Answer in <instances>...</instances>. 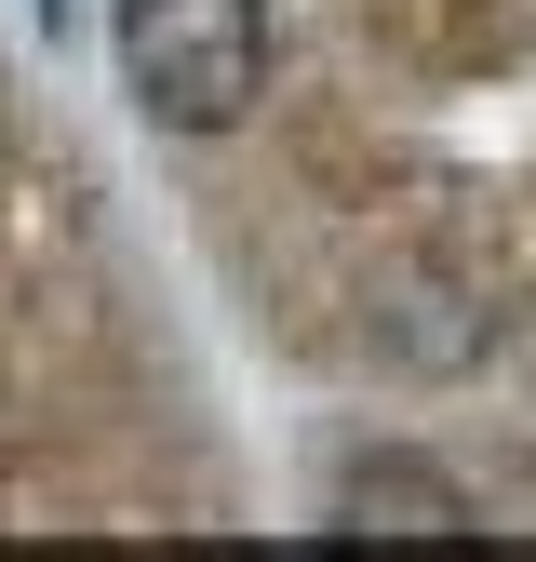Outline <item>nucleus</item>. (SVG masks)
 <instances>
[{
  "mask_svg": "<svg viewBox=\"0 0 536 562\" xmlns=\"http://www.w3.org/2000/svg\"><path fill=\"white\" fill-rule=\"evenodd\" d=\"M134 121L242 161V255L335 389L536 429V0H108Z\"/></svg>",
  "mask_w": 536,
  "mask_h": 562,
  "instance_id": "1",
  "label": "nucleus"
}]
</instances>
